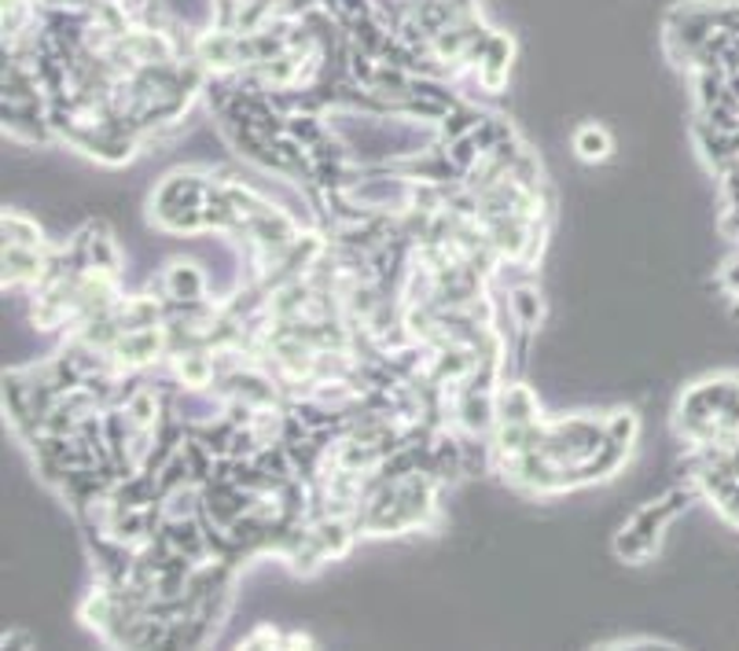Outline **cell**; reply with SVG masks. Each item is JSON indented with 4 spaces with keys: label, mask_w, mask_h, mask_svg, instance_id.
Returning <instances> with one entry per match:
<instances>
[{
    "label": "cell",
    "mask_w": 739,
    "mask_h": 651,
    "mask_svg": "<svg viewBox=\"0 0 739 651\" xmlns=\"http://www.w3.org/2000/svg\"><path fill=\"white\" fill-rule=\"evenodd\" d=\"M512 37L508 34H490V42L482 48V59L479 67H474V78H479L482 88H490V93H501L504 82H508V70H512Z\"/></svg>",
    "instance_id": "obj_1"
},
{
    "label": "cell",
    "mask_w": 739,
    "mask_h": 651,
    "mask_svg": "<svg viewBox=\"0 0 739 651\" xmlns=\"http://www.w3.org/2000/svg\"><path fill=\"white\" fill-rule=\"evenodd\" d=\"M711 505H717V512H722V519H725V523H732V526L739 530V478H736L732 486L725 489L722 497H717V500H711Z\"/></svg>",
    "instance_id": "obj_10"
},
{
    "label": "cell",
    "mask_w": 739,
    "mask_h": 651,
    "mask_svg": "<svg viewBox=\"0 0 739 651\" xmlns=\"http://www.w3.org/2000/svg\"><path fill=\"white\" fill-rule=\"evenodd\" d=\"M717 460H722V464L728 467V472H732V475L739 478V438H736V442H732V446H728V449H725V453H722V457H717Z\"/></svg>",
    "instance_id": "obj_11"
},
{
    "label": "cell",
    "mask_w": 739,
    "mask_h": 651,
    "mask_svg": "<svg viewBox=\"0 0 739 651\" xmlns=\"http://www.w3.org/2000/svg\"><path fill=\"white\" fill-rule=\"evenodd\" d=\"M45 269H48L45 250L4 247V287H40Z\"/></svg>",
    "instance_id": "obj_4"
},
{
    "label": "cell",
    "mask_w": 739,
    "mask_h": 651,
    "mask_svg": "<svg viewBox=\"0 0 739 651\" xmlns=\"http://www.w3.org/2000/svg\"><path fill=\"white\" fill-rule=\"evenodd\" d=\"M541 405L530 383H501L497 387V424H538Z\"/></svg>",
    "instance_id": "obj_2"
},
{
    "label": "cell",
    "mask_w": 739,
    "mask_h": 651,
    "mask_svg": "<svg viewBox=\"0 0 739 651\" xmlns=\"http://www.w3.org/2000/svg\"><path fill=\"white\" fill-rule=\"evenodd\" d=\"M574 152H578L582 163H603L614 152V140L603 126H582L574 133Z\"/></svg>",
    "instance_id": "obj_6"
},
{
    "label": "cell",
    "mask_w": 739,
    "mask_h": 651,
    "mask_svg": "<svg viewBox=\"0 0 739 651\" xmlns=\"http://www.w3.org/2000/svg\"><path fill=\"white\" fill-rule=\"evenodd\" d=\"M603 424H607V438H611V442H622L633 449L636 435H641V419H636L633 409H614Z\"/></svg>",
    "instance_id": "obj_9"
},
{
    "label": "cell",
    "mask_w": 739,
    "mask_h": 651,
    "mask_svg": "<svg viewBox=\"0 0 739 651\" xmlns=\"http://www.w3.org/2000/svg\"><path fill=\"white\" fill-rule=\"evenodd\" d=\"M4 247H30V250H45V233H40L37 222L15 214V210H4Z\"/></svg>",
    "instance_id": "obj_5"
},
{
    "label": "cell",
    "mask_w": 739,
    "mask_h": 651,
    "mask_svg": "<svg viewBox=\"0 0 739 651\" xmlns=\"http://www.w3.org/2000/svg\"><path fill=\"white\" fill-rule=\"evenodd\" d=\"M512 309H515V320L526 328V332H533L541 320V295L533 292V287H515L512 292Z\"/></svg>",
    "instance_id": "obj_8"
},
{
    "label": "cell",
    "mask_w": 739,
    "mask_h": 651,
    "mask_svg": "<svg viewBox=\"0 0 739 651\" xmlns=\"http://www.w3.org/2000/svg\"><path fill=\"white\" fill-rule=\"evenodd\" d=\"M722 280H725L728 295H739V262H732V265H725V273H722Z\"/></svg>",
    "instance_id": "obj_12"
},
{
    "label": "cell",
    "mask_w": 739,
    "mask_h": 651,
    "mask_svg": "<svg viewBox=\"0 0 739 651\" xmlns=\"http://www.w3.org/2000/svg\"><path fill=\"white\" fill-rule=\"evenodd\" d=\"M126 416H129V424H133L137 430H151V427H159V394L151 387H140L133 398H129L126 405Z\"/></svg>",
    "instance_id": "obj_7"
},
{
    "label": "cell",
    "mask_w": 739,
    "mask_h": 651,
    "mask_svg": "<svg viewBox=\"0 0 739 651\" xmlns=\"http://www.w3.org/2000/svg\"><path fill=\"white\" fill-rule=\"evenodd\" d=\"M162 287H166V298L177 306H191L207 298V273L199 269V262H174L162 273Z\"/></svg>",
    "instance_id": "obj_3"
}]
</instances>
